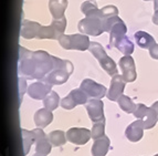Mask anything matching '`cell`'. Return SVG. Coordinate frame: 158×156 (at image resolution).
Instances as JSON below:
<instances>
[{"label":"cell","instance_id":"cell-1","mask_svg":"<svg viewBox=\"0 0 158 156\" xmlns=\"http://www.w3.org/2000/svg\"><path fill=\"white\" fill-rule=\"evenodd\" d=\"M53 62H54L53 70L42 81L51 85L63 84L69 80L70 75L73 73V64L71 63V61L62 60L58 57H53Z\"/></svg>","mask_w":158,"mask_h":156},{"label":"cell","instance_id":"cell-2","mask_svg":"<svg viewBox=\"0 0 158 156\" xmlns=\"http://www.w3.org/2000/svg\"><path fill=\"white\" fill-rule=\"evenodd\" d=\"M54 68L53 56L42 50L32 52V78L42 81Z\"/></svg>","mask_w":158,"mask_h":156},{"label":"cell","instance_id":"cell-3","mask_svg":"<svg viewBox=\"0 0 158 156\" xmlns=\"http://www.w3.org/2000/svg\"><path fill=\"white\" fill-rule=\"evenodd\" d=\"M89 50H90V52L92 53L95 58L98 59L100 65L107 72V74H110L112 77H114V75L117 74V66H116V63L114 62L111 57H108L107 54H106L104 48H103L100 43L91 42L90 49H89Z\"/></svg>","mask_w":158,"mask_h":156},{"label":"cell","instance_id":"cell-4","mask_svg":"<svg viewBox=\"0 0 158 156\" xmlns=\"http://www.w3.org/2000/svg\"><path fill=\"white\" fill-rule=\"evenodd\" d=\"M59 43L63 49L66 50H79L85 51L90 49L91 41L86 35H63L59 39Z\"/></svg>","mask_w":158,"mask_h":156},{"label":"cell","instance_id":"cell-5","mask_svg":"<svg viewBox=\"0 0 158 156\" xmlns=\"http://www.w3.org/2000/svg\"><path fill=\"white\" fill-rule=\"evenodd\" d=\"M66 23L68 22H66L65 17L61 19H53L50 26H41L38 39L59 40L64 35Z\"/></svg>","mask_w":158,"mask_h":156},{"label":"cell","instance_id":"cell-6","mask_svg":"<svg viewBox=\"0 0 158 156\" xmlns=\"http://www.w3.org/2000/svg\"><path fill=\"white\" fill-rule=\"evenodd\" d=\"M80 32L86 36L98 37L104 31V20L98 17H85L79 21L77 24Z\"/></svg>","mask_w":158,"mask_h":156},{"label":"cell","instance_id":"cell-7","mask_svg":"<svg viewBox=\"0 0 158 156\" xmlns=\"http://www.w3.org/2000/svg\"><path fill=\"white\" fill-rule=\"evenodd\" d=\"M134 116L137 120H140L144 125V129L146 130H149V129H153L156 125V123L158 122L157 113L155 112L152 106L147 108L144 104H137L136 110L134 112Z\"/></svg>","mask_w":158,"mask_h":156},{"label":"cell","instance_id":"cell-8","mask_svg":"<svg viewBox=\"0 0 158 156\" xmlns=\"http://www.w3.org/2000/svg\"><path fill=\"white\" fill-rule=\"evenodd\" d=\"M18 72L19 75L27 79H31L32 77V51L22 47H19Z\"/></svg>","mask_w":158,"mask_h":156},{"label":"cell","instance_id":"cell-9","mask_svg":"<svg viewBox=\"0 0 158 156\" xmlns=\"http://www.w3.org/2000/svg\"><path fill=\"white\" fill-rule=\"evenodd\" d=\"M92 137L90 130L84 127H72L66 132V140L75 145H84Z\"/></svg>","mask_w":158,"mask_h":156},{"label":"cell","instance_id":"cell-10","mask_svg":"<svg viewBox=\"0 0 158 156\" xmlns=\"http://www.w3.org/2000/svg\"><path fill=\"white\" fill-rule=\"evenodd\" d=\"M119 68L122 70V77L126 83L134 82L137 78L136 66L134 59L131 56H124L119 59Z\"/></svg>","mask_w":158,"mask_h":156},{"label":"cell","instance_id":"cell-11","mask_svg":"<svg viewBox=\"0 0 158 156\" xmlns=\"http://www.w3.org/2000/svg\"><path fill=\"white\" fill-rule=\"evenodd\" d=\"M86 111L89 113L91 121L93 123H98V122L105 121L104 117V103L100 99H91L87 101L85 104Z\"/></svg>","mask_w":158,"mask_h":156},{"label":"cell","instance_id":"cell-12","mask_svg":"<svg viewBox=\"0 0 158 156\" xmlns=\"http://www.w3.org/2000/svg\"><path fill=\"white\" fill-rule=\"evenodd\" d=\"M80 89L84 91L89 98L92 99H102L106 94V87L100 83H96L91 79L83 80Z\"/></svg>","mask_w":158,"mask_h":156},{"label":"cell","instance_id":"cell-13","mask_svg":"<svg viewBox=\"0 0 158 156\" xmlns=\"http://www.w3.org/2000/svg\"><path fill=\"white\" fill-rule=\"evenodd\" d=\"M125 84H126V82L122 75H119V74L114 75L111 80V85H110L107 92L108 100L113 101V102L118 101V99L123 95V92L125 90Z\"/></svg>","mask_w":158,"mask_h":156},{"label":"cell","instance_id":"cell-14","mask_svg":"<svg viewBox=\"0 0 158 156\" xmlns=\"http://www.w3.org/2000/svg\"><path fill=\"white\" fill-rule=\"evenodd\" d=\"M51 87H52V85L49 84V83L44 82V81H39V82L31 83L29 86L27 87V91H28V94L31 99L44 100L45 96L52 91Z\"/></svg>","mask_w":158,"mask_h":156},{"label":"cell","instance_id":"cell-15","mask_svg":"<svg viewBox=\"0 0 158 156\" xmlns=\"http://www.w3.org/2000/svg\"><path fill=\"white\" fill-rule=\"evenodd\" d=\"M108 48H117L124 56H131L134 52V43L126 35H121L114 39H110Z\"/></svg>","mask_w":158,"mask_h":156},{"label":"cell","instance_id":"cell-16","mask_svg":"<svg viewBox=\"0 0 158 156\" xmlns=\"http://www.w3.org/2000/svg\"><path fill=\"white\" fill-rule=\"evenodd\" d=\"M32 132L35 135V152L43 155H48L51 153L52 150V144L48 138V135L42 131V129H34Z\"/></svg>","mask_w":158,"mask_h":156},{"label":"cell","instance_id":"cell-17","mask_svg":"<svg viewBox=\"0 0 158 156\" xmlns=\"http://www.w3.org/2000/svg\"><path fill=\"white\" fill-rule=\"evenodd\" d=\"M144 125H143L142 121L140 120H137V121L133 122L127 126L126 131H125V136L128 138V141L135 143V142H138V141L142 140L143 135H144Z\"/></svg>","mask_w":158,"mask_h":156},{"label":"cell","instance_id":"cell-18","mask_svg":"<svg viewBox=\"0 0 158 156\" xmlns=\"http://www.w3.org/2000/svg\"><path fill=\"white\" fill-rule=\"evenodd\" d=\"M40 29H41V24L38 23V22L23 20L21 24L20 35L24 39H33V38H38Z\"/></svg>","mask_w":158,"mask_h":156},{"label":"cell","instance_id":"cell-19","mask_svg":"<svg viewBox=\"0 0 158 156\" xmlns=\"http://www.w3.org/2000/svg\"><path fill=\"white\" fill-rule=\"evenodd\" d=\"M53 121V114L52 111L48 110L47 108H40L34 114V123L39 129H44L49 126Z\"/></svg>","mask_w":158,"mask_h":156},{"label":"cell","instance_id":"cell-20","mask_svg":"<svg viewBox=\"0 0 158 156\" xmlns=\"http://www.w3.org/2000/svg\"><path fill=\"white\" fill-rule=\"evenodd\" d=\"M66 8H68V0H49V9L53 19L63 18Z\"/></svg>","mask_w":158,"mask_h":156},{"label":"cell","instance_id":"cell-21","mask_svg":"<svg viewBox=\"0 0 158 156\" xmlns=\"http://www.w3.org/2000/svg\"><path fill=\"white\" fill-rule=\"evenodd\" d=\"M108 148H110V138L104 135L103 137L94 141L91 153L93 156H105L108 152Z\"/></svg>","mask_w":158,"mask_h":156},{"label":"cell","instance_id":"cell-22","mask_svg":"<svg viewBox=\"0 0 158 156\" xmlns=\"http://www.w3.org/2000/svg\"><path fill=\"white\" fill-rule=\"evenodd\" d=\"M134 38L137 45L142 49H149L152 45L156 43L155 39L145 31H137L134 35Z\"/></svg>","mask_w":158,"mask_h":156},{"label":"cell","instance_id":"cell-23","mask_svg":"<svg viewBox=\"0 0 158 156\" xmlns=\"http://www.w3.org/2000/svg\"><path fill=\"white\" fill-rule=\"evenodd\" d=\"M48 138L50 141V143L52 144V146H62L66 143V134L63 131H52L48 134Z\"/></svg>","mask_w":158,"mask_h":156},{"label":"cell","instance_id":"cell-24","mask_svg":"<svg viewBox=\"0 0 158 156\" xmlns=\"http://www.w3.org/2000/svg\"><path fill=\"white\" fill-rule=\"evenodd\" d=\"M81 11L84 13L85 17H98V18H101V9H98L96 3L92 2V1H84L82 3Z\"/></svg>","mask_w":158,"mask_h":156},{"label":"cell","instance_id":"cell-25","mask_svg":"<svg viewBox=\"0 0 158 156\" xmlns=\"http://www.w3.org/2000/svg\"><path fill=\"white\" fill-rule=\"evenodd\" d=\"M59 104H60V96H59V94L56 91H51V92L45 96L44 100H43V105H44V108H47L48 110H50V111L56 110Z\"/></svg>","mask_w":158,"mask_h":156},{"label":"cell","instance_id":"cell-26","mask_svg":"<svg viewBox=\"0 0 158 156\" xmlns=\"http://www.w3.org/2000/svg\"><path fill=\"white\" fill-rule=\"evenodd\" d=\"M21 135H22V145H23V155H27L29 153L30 147L33 143H35V135L34 133L29 132V131L22 129L21 130Z\"/></svg>","mask_w":158,"mask_h":156},{"label":"cell","instance_id":"cell-27","mask_svg":"<svg viewBox=\"0 0 158 156\" xmlns=\"http://www.w3.org/2000/svg\"><path fill=\"white\" fill-rule=\"evenodd\" d=\"M119 108L126 113H134L136 110V104H134V102L132 101V99H129L126 95H122L117 101Z\"/></svg>","mask_w":158,"mask_h":156},{"label":"cell","instance_id":"cell-28","mask_svg":"<svg viewBox=\"0 0 158 156\" xmlns=\"http://www.w3.org/2000/svg\"><path fill=\"white\" fill-rule=\"evenodd\" d=\"M70 95L73 98V100L75 101L77 104H86L87 103V94L82 90V89H75V90H72L71 92L69 93Z\"/></svg>","mask_w":158,"mask_h":156},{"label":"cell","instance_id":"cell-29","mask_svg":"<svg viewBox=\"0 0 158 156\" xmlns=\"http://www.w3.org/2000/svg\"><path fill=\"white\" fill-rule=\"evenodd\" d=\"M104 132H105V121L98 122V123H94L92 127V138L93 140H98L104 136Z\"/></svg>","mask_w":158,"mask_h":156},{"label":"cell","instance_id":"cell-30","mask_svg":"<svg viewBox=\"0 0 158 156\" xmlns=\"http://www.w3.org/2000/svg\"><path fill=\"white\" fill-rule=\"evenodd\" d=\"M116 16H118V9L116 8L115 6L108 5V6H105L104 8L101 9V18H102L103 20L112 18V17H116Z\"/></svg>","mask_w":158,"mask_h":156},{"label":"cell","instance_id":"cell-31","mask_svg":"<svg viewBox=\"0 0 158 156\" xmlns=\"http://www.w3.org/2000/svg\"><path fill=\"white\" fill-rule=\"evenodd\" d=\"M77 105V104L75 103V101L73 100V98L70 94L68 96H65L64 99H62V101H61V106L64 110H72V108H74Z\"/></svg>","mask_w":158,"mask_h":156},{"label":"cell","instance_id":"cell-32","mask_svg":"<svg viewBox=\"0 0 158 156\" xmlns=\"http://www.w3.org/2000/svg\"><path fill=\"white\" fill-rule=\"evenodd\" d=\"M148 50H149L150 57H152L153 59H155V60H158V43L153 44Z\"/></svg>","mask_w":158,"mask_h":156},{"label":"cell","instance_id":"cell-33","mask_svg":"<svg viewBox=\"0 0 158 156\" xmlns=\"http://www.w3.org/2000/svg\"><path fill=\"white\" fill-rule=\"evenodd\" d=\"M19 87H20V90H19V95L20 96H23L24 92H26V79L24 78H19Z\"/></svg>","mask_w":158,"mask_h":156},{"label":"cell","instance_id":"cell-34","mask_svg":"<svg viewBox=\"0 0 158 156\" xmlns=\"http://www.w3.org/2000/svg\"><path fill=\"white\" fill-rule=\"evenodd\" d=\"M153 23H155L156 26H158V10H156L155 12H154V16H153Z\"/></svg>","mask_w":158,"mask_h":156},{"label":"cell","instance_id":"cell-35","mask_svg":"<svg viewBox=\"0 0 158 156\" xmlns=\"http://www.w3.org/2000/svg\"><path fill=\"white\" fill-rule=\"evenodd\" d=\"M152 108H153L154 110H155V112L157 113V117H158V101H157V102H155V103H154L153 105H152Z\"/></svg>","mask_w":158,"mask_h":156},{"label":"cell","instance_id":"cell-36","mask_svg":"<svg viewBox=\"0 0 158 156\" xmlns=\"http://www.w3.org/2000/svg\"><path fill=\"white\" fill-rule=\"evenodd\" d=\"M154 10H158V0H154Z\"/></svg>","mask_w":158,"mask_h":156},{"label":"cell","instance_id":"cell-37","mask_svg":"<svg viewBox=\"0 0 158 156\" xmlns=\"http://www.w3.org/2000/svg\"><path fill=\"white\" fill-rule=\"evenodd\" d=\"M33 156H47V155H43V154H40V153H35Z\"/></svg>","mask_w":158,"mask_h":156},{"label":"cell","instance_id":"cell-38","mask_svg":"<svg viewBox=\"0 0 158 156\" xmlns=\"http://www.w3.org/2000/svg\"><path fill=\"white\" fill-rule=\"evenodd\" d=\"M144 1H149V0H144Z\"/></svg>","mask_w":158,"mask_h":156},{"label":"cell","instance_id":"cell-39","mask_svg":"<svg viewBox=\"0 0 158 156\" xmlns=\"http://www.w3.org/2000/svg\"><path fill=\"white\" fill-rule=\"evenodd\" d=\"M154 156H158V154H156V155H154Z\"/></svg>","mask_w":158,"mask_h":156}]
</instances>
